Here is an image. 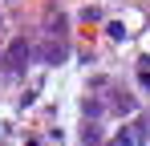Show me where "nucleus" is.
I'll return each mask as SVG.
<instances>
[{
  "label": "nucleus",
  "mask_w": 150,
  "mask_h": 146,
  "mask_svg": "<svg viewBox=\"0 0 150 146\" xmlns=\"http://www.w3.org/2000/svg\"><path fill=\"white\" fill-rule=\"evenodd\" d=\"M45 65H61L65 57H69V49H65V37H53V41H45L41 45V53H37Z\"/></svg>",
  "instance_id": "2"
},
{
  "label": "nucleus",
  "mask_w": 150,
  "mask_h": 146,
  "mask_svg": "<svg viewBox=\"0 0 150 146\" xmlns=\"http://www.w3.org/2000/svg\"><path fill=\"white\" fill-rule=\"evenodd\" d=\"M65 28H69L65 16H53V21H49V33H53V37H65Z\"/></svg>",
  "instance_id": "6"
},
{
  "label": "nucleus",
  "mask_w": 150,
  "mask_h": 146,
  "mask_svg": "<svg viewBox=\"0 0 150 146\" xmlns=\"http://www.w3.org/2000/svg\"><path fill=\"white\" fill-rule=\"evenodd\" d=\"M81 114H85V118H101V106H98V97H85V101H81Z\"/></svg>",
  "instance_id": "4"
},
{
  "label": "nucleus",
  "mask_w": 150,
  "mask_h": 146,
  "mask_svg": "<svg viewBox=\"0 0 150 146\" xmlns=\"http://www.w3.org/2000/svg\"><path fill=\"white\" fill-rule=\"evenodd\" d=\"M81 138H85V142H98V138H101V130H98V122H93V118H89V126L81 130Z\"/></svg>",
  "instance_id": "5"
},
{
  "label": "nucleus",
  "mask_w": 150,
  "mask_h": 146,
  "mask_svg": "<svg viewBox=\"0 0 150 146\" xmlns=\"http://www.w3.org/2000/svg\"><path fill=\"white\" fill-rule=\"evenodd\" d=\"M146 134H150V126H126V130H118V142H138Z\"/></svg>",
  "instance_id": "3"
},
{
  "label": "nucleus",
  "mask_w": 150,
  "mask_h": 146,
  "mask_svg": "<svg viewBox=\"0 0 150 146\" xmlns=\"http://www.w3.org/2000/svg\"><path fill=\"white\" fill-rule=\"evenodd\" d=\"M28 57H33V53H28V41H12L8 53H4V69H8V73H21L28 65Z\"/></svg>",
  "instance_id": "1"
}]
</instances>
